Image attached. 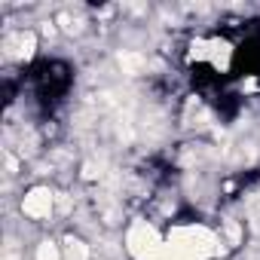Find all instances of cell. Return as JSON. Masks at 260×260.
I'll return each instance as SVG.
<instances>
[{"instance_id": "cell-1", "label": "cell", "mask_w": 260, "mask_h": 260, "mask_svg": "<svg viewBox=\"0 0 260 260\" xmlns=\"http://www.w3.org/2000/svg\"><path fill=\"white\" fill-rule=\"evenodd\" d=\"M169 245L172 251L178 254V260H202L208 254H217V236L205 226H178L172 236H169Z\"/></svg>"}, {"instance_id": "cell-2", "label": "cell", "mask_w": 260, "mask_h": 260, "mask_svg": "<svg viewBox=\"0 0 260 260\" xmlns=\"http://www.w3.org/2000/svg\"><path fill=\"white\" fill-rule=\"evenodd\" d=\"M125 245H128V251H132L138 260H178V254L172 251V245L162 242L156 236V230L147 226V223H138V226L128 230Z\"/></svg>"}, {"instance_id": "cell-3", "label": "cell", "mask_w": 260, "mask_h": 260, "mask_svg": "<svg viewBox=\"0 0 260 260\" xmlns=\"http://www.w3.org/2000/svg\"><path fill=\"white\" fill-rule=\"evenodd\" d=\"M52 202H55V196H52L49 187H34V190L22 199V211H25L31 220H43V217L52 214Z\"/></svg>"}, {"instance_id": "cell-4", "label": "cell", "mask_w": 260, "mask_h": 260, "mask_svg": "<svg viewBox=\"0 0 260 260\" xmlns=\"http://www.w3.org/2000/svg\"><path fill=\"white\" fill-rule=\"evenodd\" d=\"M119 64H122L125 74H132V77H135V74H141V71L147 68V58L138 55V52H122V55H119Z\"/></svg>"}, {"instance_id": "cell-5", "label": "cell", "mask_w": 260, "mask_h": 260, "mask_svg": "<svg viewBox=\"0 0 260 260\" xmlns=\"http://www.w3.org/2000/svg\"><path fill=\"white\" fill-rule=\"evenodd\" d=\"M37 260H61V254H58V245L55 242H40V248H37Z\"/></svg>"}, {"instance_id": "cell-6", "label": "cell", "mask_w": 260, "mask_h": 260, "mask_svg": "<svg viewBox=\"0 0 260 260\" xmlns=\"http://www.w3.org/2000/svg\"><path fill=\"white\" fill-rule=\"evenodd\" d=\"M34 43H37V40H34L31 31L22 34V37H19V55H22V58H31V55H34Z\"/></svg>"}, {"instance_id": "cell-7", "label": "cell", "mask_w": 260, "mask_h": 260, "mask_svg": "<svg viewBox=\"0 0 260 260\" xmlns=\"http://www.w3.org/2000/svg\"><path fill=\"white\" fill-rule=\"evenodd\" d=\"M68 245H71V257H68V260H86V257H89V251H86V245H83V242L68 239Z\"/></svg>"}]
</instances>
